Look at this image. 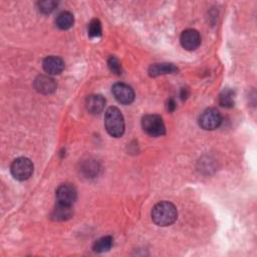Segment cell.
<instances>
[{
    "label": "cell",
    "mask_w": 257,
    "mask_h": 257,
    "mask_svg": "<svg viewBox=\"0 0 257 257\" xmlns=\"http://www.w3.org/2000/svg\"><path fill=\"white\" fill-rule=\"evenodd\" d=\"M180 42L186 51H195L201 45V37L197 31L187 30L181 35Z\"/></svg>",
    "instance_id": "ba28073f"
},
{
    "label": "cell",
    "mask_w": 257,
    "mask_h": 257,
    "mask_svg": "<svg viewBox=\"0 0 257 257\" xmlns=\"http://www.w3.org/2000/svg\"><path fill=\"white\" fill-rule=\"evenodd\" d=\"M106 106V100L101 95H93L87 99V109L93 115L101 114Z\"/></svg>",
    "instance_id": "8fae6325"
},
{
    "label": "cell",
    "mask_w": 257,
    "mask_h": 257,
    "mask_svg": "<svg viewBox=\"0 0 257 257\" xmlns=\"http://www.w3.org/2000/svg\"><path fill=\"white\" fill-rule=\"evenodd\" d=\"M187 96H188L187 90H186V89H183V90H182V93H181V98L184 100V99L187 98Z\"/></svg>",
    "instance_id": "44dd1931"
},
{
    "label": "cell",
    "mask_w": 257,
    "mask_h": 257,
    "mask_svg": "<svg viewBox=\"0 0 257 257\" xmlns=\"http://www.w3.org/2000/svg\"><path fill=\"white\" fill-rule=\"evenodd\" d=\"M222 123V116L220 112L216 109H207L202 113L199 119V125L202 129L206 131H213Z\"/></svg>",
    "instance_id": "5b68a950"
},
{
    "label": "cell",
    "mask_w": 257,
    "mask_h": 257,
    "mask_svg": "<svg viewBox=\"0 0 257 257\" xmlns=\"http://www.w3.org/2000/svg\"><path fill=\"white\" fill-rule=\"evenodd\" d=\"M56 23L60 30L67 31V30H70L74 26L75 18L73 16V14H71L70 12H63L62 14L59 15Z\"/></svg>",
    "instance_id": "5bb4252c"
},
{
    "label": "cell",
    "mask_w": 257,
    "mask_h": 257,
    "mask_svg": "<svg viewBox=\"0 0 257 257\" xmlns=\"http://www.w3.org/2000/svg\"><path fill=\"white\" fill-rule=\"evenodd\" d=\"M177 209L170 202H160L152 210V219L158 226H169L177 220Z\"/></svg>",
    "instance_id": "6da1fadb"
},
{
    "label": "cell",
    "mask_w": 257,
    "mask_h": 257,
    "mask_svg": "<svg viewBox=\"0 0 257 257\" xmlns=\"http://www.w3.org/2000/svg\"><path fill=\"white\" fill-rule=\"evenodd\" d=\"M46 73L52 76L60 75L65 70V62L59 57H48L43 64Z\"/></svg>",
    "instance_id": "30bf717a"
},
{
    "label": "cell",
    "mask_w": 257,
    "mask_h": 257,
    "mask_svg": "<svg viewBox=\"0 0 257 257\" xmlns=\"http://www.w3.org/2000/svg\"><path fill=\"white\" fill-rule=\"evenodd\" d=\"M105 126L108 133L115 138H120L125 133V121L121 111L116 107L107 110L105 116Z\"/></svg>",
    "instance_id": "7a4b0ae2"
},
{
    "label": "cell",
    "mask_w": 257,
    "mask_h": 257,
    "mask_svg": "<svg viewBox=\"0 0 257 257\" xmlns=\"http://www.w3.org/2000/svg\"><path fill=\"white\" fill-rule=\"evenodd\" d=\"M89 36L92 39H98L102 36V25L99 20H93L89 25Z\"/></svg>",
    "instance_id": "e0dca14e"
},
{
    "label": "cell",
    "mask_w": 257,
    "mask_h": 257,
    "mask_svg": "<svg viewBox=\"0 0 257 257\" xmlns=\"http://www.w3.org/2000/svg\"><path fill=\"white\" fill-rule=\"evenodd\" d=\"M108 65H109V68H110L111 72L114 73L115 75L120 76L122 74V66H121V63L119 62V60L117 58L111 57L108 61Z\"/></svg>",
    "instance_id": "d6986e66"
},
{
    "label": "cell",
    "mask_w": 257,
    "mask_h": 257,
    "mask_svg": "<svg viewBox=\"0 0 257 257\" xmlns=\"http://www.w3.org/2000/svg\"><path fill=\"white\" fill-rule=\"evenodd\" d=\"M219 103L224 108H232L235 104V93L230 89H225L220 94Z\"/></svg>",
    "instance_id": "2e32d148"
},
{
    "label": "cell",
    "mask_w": 257,
    "mask_h": 257,
    "mask_svg": "<svg viewBox=\"0 0 257 257\" xmlns=\"http://www.w3.org/2000/svg\"><path fill=\"white\" fill-rule=\"evenodd\" d=\"M114 240L111 236H104L98 239L94 244V250L98 253H103L109 251L113 246Z\"/></svg>",
    "instance_id": "9a60e30c"
},
{
    "label": "cell",
    "mask_w": 257,
    "mask_h": 257,
    "mask_svg": "<svg viewBox=\"0 0 257 257\" xmlns=\"http://www.w3.org/2000/svg\"><path fill=\"white\" fill-rule=\"evenodd\" d=\"M143 130L151 137H161L166 133L163 119L158 115H147L142 120Z\"/></svg>",
    "instance_id": "3957f363"
},
{
    "label": "cell",
    "mask_w": 257,
    "mask_h": 257,
    "mask_svg": "<svg viewBox=\"0 0 257 257\" xmlns=\"http://www.w3.org/2000/svg\"><path fill=\"white\" fill-rule=\"evenodd\" d=\"M178 72V68L173 64H155L150 67L149 75L151 77H158L168 74H175Z\"/></svg>",
    "instance_id": "4fadbf2b"
},
{
    "label": "cell",
    "mask_w": 257,
    "mask_h": 257,
    "mask_svg": "<svg viewBox=\"0 0 257 257\" xmlns=\"http://www.w3.org/2000/svg\"><path fill=\"white\" fill-rule=\"evenodd\" d=\"M72 206L58 203L56 208L52 212V219L55 221H66L73 217Z\"/></svg>",
    "instance_id": "7c38bea8"
},
{
    "label": "cell",
    "mask_w": 257,
    "mask_h": 257,
    "mask_svg": "<svg viewBox=\"0 0 257 257\" xmlns=\"http://www.w3.org/2000/svg\"><path fill=\"white\" fill-rule=\"evenodd\" d=\"M57 7H58V4L56 2H52V0H50V2H42L39 4L40 11L45 15H49L53 13Z\"/></svg>",
    "instance_id": "ac0fdd59"
},
{
    "label": "cell",
    "mask_w": 257,
    "mask_h": 257,
    "mask_svg": "<svg viewBox=\"0 0 257 257\" xmlns=\"http://www.w3.org/2000/svg\"><path fill=\"white\" fill-rule=\"evenodd\" d=\"M112 92L116 100L123 105H130L135 100V93L133 89L124 83L115 84L112 88Z\"/></svg>",
    "instance_id": "8992f818"
},
{
    "label": "cell",
    "mask_w": 257,
    "mask_h": 257,
    "mask_svg": "<svg viewBox=\"0 0 257 257\" xmlns=\"http://www.w3.org/2000/svg\"><path fill=\"white\" fill-rule=\"evenodd\" d=\"M12 174L19 181H26L34 173V164L33 162L25 157L18 158L12 164Z\"/></svg>",
    "instance_id": "277c9868"
},
{
    "label": "cell",
    "mask_w": 257,
    "mask_h": 257,
    "mask_svg": "<svg viewBox=\"0 0 257 257\" xmlns=\"http://www.w3.org/2000/svg\"><path fill=\"white\" fill-rule=\"evenodd\" d=\"M167 108H168V111L169 112H173L175 109H176V103L173 99L169 100L168 101V105H167Z\"/></svg>",
    "instance_id": "ffe728a7"
},
{
    "label": "cell",
    "mask_w": 257,
    "mask_h": 257,
    "mask_svg": "<svg viewBox=\"0 0 257 257\" xmlns=\"http://www.w3.org/2000/svg\"><path fill=\"white\" fill-rule=\"evenodd\" d=\"M77 189L72 184L61 185L56 193L58 203L72 206L77 200Z\"/></svg>",
    "instance_id": "52a82bcc"
},
{
    "label": "cell",
    "mask_w": 257,
    "mask_h": 257,
    "mask_svg": "<svg viewBox=\"0 0 257 257\" xmlns=\"http://www.w3.org/2000/svg\"><path fill=\"white\" fill-rule=\"evenodd\" d=\"M36 90L44 95H51L57 90V83L48 76H40L35 81Z\"/></svg>",
    "instance_id": "9c48e42d"
}]
</instances>
